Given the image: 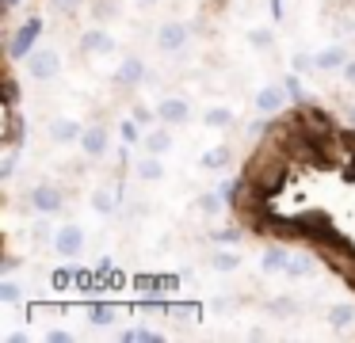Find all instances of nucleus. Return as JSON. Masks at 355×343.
Returning a JSON list of instances; mask_svg holds the SVG:
<instances>
[{"mask_svg": "<svg viewBox=\"0 0 355 343\" xmlns=\"http://www.w3.org/2000/svg\"><path fill=\"white\" fill-rule=\"evenodd\" d=\"M16 160H19V145H8V152L0 160V179H12L16 175Z\"/></svg>", "mask_w": 355, "mask_h": 343, "instance_id": "bb28decb", "label": "nucleus"}, {"mask_svg": "<svg viewBox=\"0 0 355 343\" xmlns=\"http://www.w3.org/2000/svg\"><path fill=\"white\" fill-rule=\"evenodd\" d=\"M134 118H138L141 126H149V122H153V111H149V107H138V111H134Z\"/></svg>", "mask_w": 355, "mask_h": 343, "instance_id": "58836bf2", "label": "nucleus"}, {"mask_svg": "<svg viewBox=\"0 0 355 343\" xmlns=\"http://www.w3.org/2000/svg\"><path fill=\"white\" fill-rule=\"evenodd\" d=\"M268 8H271V15H275V23L283 19V0H268Z\"/></svg>", "mask_w": 355, "mask_h": 343, "instance_id": "a19ab883", "label": "nucleus"}, {"mask_svg": "<svg viewBox=\"0 0 355 343\" xmlns=\"http://www.w3.org/2000/svg\"><path fill=\"white\" fill-rule=\"evenodd\" d=\"M202 122H207L210 130H225V126H233V111L230 107H207V111H202Z\"/></svg>", "mask_w": 355, "mask_h": 343, "instance_id": "412c9836", "label": "nucleus"}, {"mask_svg": "<svg viewBox=\"0 0 355 343\" xmlns=\"http://www.w3.org/2000/svg\"><path fill=\"white\" fill-rule=\"evenodd\" d=\"M80 53H96V58L115 53V38H111L103 27H92V30H85V35H80Z\"/></svg>", "mask_w": 355, "mask_h": 343, "instance_id": "f8f14e48", "label": "nucleus"}, {"mask_svg": "<svg viewBox=\"0 0 355 343\" xmlns=\"http://www.w3.org/2000/svg\"><path fill=\"white\" fill-rule=\"evenodd\" d=\"M54 248H58V256H65V259L80 256V252H85V229L80 225H62L54 233Z\"/></svg>", "mask_w": 355, "mask_h": 343, "instance_id": "6e6552de", "label": "nucleus"}, {"mask_svg": "<svg viewBox=\"0 0 355 343\" xmlns=\"http://www.w3.org/2000/svg\"><path fill=\"white\" fill-rule=\"evenodd\" d=\"M157 118H161L164 126H184V122L191 118V103L180 99V96H168V99L157 103Z\"/></svg>", "mask_w": 355, "mask_h": 343, "instance_id": "1a4fd4ad", "label": "nucleus"}, {"mask_svg": "<svg viewBox=\"0 0 355 343\" xmlns=\"http://www.w3.org/2000/svg\"><path fill=\"white\" fill-rule=\"evenodd\" d=\"M39 35H42V19H39V15H31L27 23H19V30L12 35V42H8V61H24L27 53H31V46L39 42Z\"/></svg>", "mask_w": 355, "mask_h": 343, "instance_id": "20e7f679", "label": "nucleus"}, {"mask_svg": "<svg viewBox=\"0 0 355 343\" xmlns=\"http://www.w3.org/2000/svg\"><path fill=\"white\" fill-rule=\"evenodd\" d=\"M210 240H218V244H237V240H245V229H214V233H210Z\"/></svg>", "mask_w": 355, "mask_h": 343, "instance_id": "c756f323", "label": "nucleus"}, {"mask_svg": "<svg viewBox=\"0 0 355 343\" xmlns=\"http://www.w3.org/2000/svg\"><path fill=\"white\" fill-rule=\"evenodd\" d=\"M347 122H352V126H355V103L347 107Z\"/></svg>", "mask_w": 355, "mask_h": 343, "instance_id": "37998d69", "label": "nucleus"}, {"mask_svg": "<svg viewBox=\"0 0 355 343\" xmlns=\"http://www.w3.org/2000/svg\"><path fill=\"white\" fill-rule=\"evenodd\" d=\"M344 80L355 84V61H347V65H344Z\"/></svg>", "mask_w": 355, "mask_h": 343, "instance_id": "79ce46f5", "label": "nucleus"}, {"mask_svg": "<svg viewBox=\"0 0 355 343\" xmlns=\"http://www.w3.org/2000/svg\"><path fill=\"white\" fill-rule=\"evenodd\" d=\"M19 103V80H16V76H4V107H16Z\"/></svg>", "mask_w": 355, "mask_h": 343, "instance_id": "7c9ffc66", "label": "nucleus"}, {"mask_svg": "<svg viewBox=\"0 0 355 343\" xmlns=\"http://www.w3.org/2000/svg\"><path fill=\"white\" fill-rule=\"evenodd\" d=\"M286 263H291V252L283 248V244H268L260 256V271L263 274H275V271H286Z\"/></svg>", "mask_w": 355, "mask_h": 343, "instance_id": "4468645a", "label": "nucleus"}, {"mask_svg": "<svg viewBox=\"0 0 355 343\" xmlns=\"http://www.w3.org/2000/svg\"><path fill=\"white\" fill-rule=\"evenodd\" d=\"M54 286H58V290L69 286V271H54Z\"/></svg>", "mask_w": 355, "mask_h": 343, "instance_id": "ea45409f", "label": "nucleus"}, {"mask_svg": "<svg viewBox=\"0 0 355 343\" xmlns=\"http://www.w3.org/2000/svg\"><path fill=\"white\" fill-rule=\"evenodd\" d=\"M8 126H4V145H19V137H24V122H19V111L16 107H8Z\"/></svg>", "mask_w": 355, "mask_h": 343, "instance_id": "5701e85b", "label": "nucleus"}, {"mask_svg": "<svg viewBox=\"0 0 355 343\" xmlns=\"http://www.w3.org/2000/svg\"><path fill=\"white\" fill-rule=\"evenodd\" d=\"M115 206H119V198L111 195V191H96V195H92V210L103 213V218H111V213H115Z\"/></svg>", "mask_w": 355, "mask_h": 343, "instance_id": "b1692460", "label": "nucleus"}, {"mask_svg": "<svg viewBox=\"0 0 355 343\" xmlns=\"http://www.w3.org/2000/svg\"><path fill=\"white\" fill-rule=\"evenodd\" d=\"M138 4H161V0H138Z\"/></svg>", "mask_w": 355, "mask_h": 343, "instance_id": "a18cd8bd", "label": "nucleus"}, {"mask_svg": "<svg viewBox=\"0 0 355 343\" xmlns=\"http://www.w3.org/2000/svg\"><path fill=\"white\" fill-rule=\"evenodd\" d=\"M50 4H54L58 12H62V15H69V19H73V15H77L80 8L88 4V0H50Z\"/></svg>", "mask_w": 355, "mask_h": 343, "instance_id": "473e14b6", "label": "nucleus"}, {"mask_svg": "<svg viewBox=\"0 0 355 343\" xmlns=\"http://www.w3.org/2000/svg\"><path fill=\"white\" fill-rule=\"evenodd\" d=\"M283 179H286V160L275 157V141H271L268 149H260L245 164V183L256 187L260 195H275V191L283 187Z\"/></svg>", "mask_w": 355, "mask_h": 343, "instance_id": "f257e3e1", "label": "nucleus"}, {"mask_svg": "<svg viewBox=\"0 0 355 343\" xmlns=\"http://www.w3.org/2000/svg\"><path fill=\"white\" fill-rule=\"evenodd\" d=\"M141 145H146V152H157V157H164V152H168L172 149V134H168V130H149V134L146 137H141Z\"/></svg>", "mask_w": 355, "mask_h": 343, "instance_id": "aec40b11", "label": "nucleus"}, {"mask_svg": "<svg viewBox=\"0 0 355 343\" xmlns=\"http://www.w3.org/2000/svg\"><path fill=\"white\" fill-rule=\"evenodd\" d=\"M344 65H347L344 46H324V50L317 53V69H321V73H332V69H344Z\"/></svg>", "mask_w": 355, "mask_h": 343, "instance_id": "f3484780", "label": "nucleus"}, {"mask_svg": "<svg viewBox=\"0 0 355 343\" xmlns=\"http://www.w3.org/2000/svg\"><path fill=\"white\" fill-rule=\"evenodd\" d=\"M88 320H92V324H100V328L115 324V320H119V305H107V301H92V305H88Z\"/></svg>", "mask_w": 355, "mask_h": 343, "instance_id": "6ab92c4d", "label": "nucleus"}, {"mask_svg": "<svg viewBox=\"0 0 355 343\" xmlns=\"http://www.w3.org/2000/svg\"><path fill=\"white\" fill-rule=\"evenodd\" d=\"M19 297H24V290H19L12 279H4V282H0V301H4V305H16Z\"/></svg>", "mask_w": 355, "mask_h": 343, "instance_id": "c85d7f7f", "label": "nucleus"}, {"mask_svg": "<svg viewBox=\"0 0 355 343\" xmlns=\"http://www.w3.org/2000/svg\"><path fill=\"white\" fill-rule=\"evenodd\" d=\"M225 164H230V149H225V145L202 152V160H199V168H207V172H218V168H225Z\"/></svg>", "mask_w": 355, "mask_h": 343, "instance_id": "4be33fe9", "label": "nucleus"}, {"mask_svg": "<svg viewBox=\"0 0 355 343\" xmlns=\"http://www.w3.org/2000/svg\"><path fill=\"white\" fill-rule=\"evenodd\" d=\"M58 73H62V53H58V50L42 46V50L27 53V76H31V80L46 84V80H54Z\"/></svg>", "mask_w": 355, "mask_h": 343, "instance_id": "f03ea898", "label": "nucleus"}, {"mask_svg": "<svg viewBox=\"0 0 355 343\" xmlns=\"http://www.w3.org/2000/svg\"><path fill=\"white\" fill-rule=\"evenodd\" d=\"M214 271H222V274H230V271H237L241 267V256H233V252H214Z\"/></svg>", "mask_w": 355, "mask_h": 343, "instance_id": "393cba45", "label": "nucleus"}, {"mask_svg": "<svg viewBox=\"0 0 355 343\" xmlns=\"http://www.w3.org/2000/svg\"><path fill=\"white\" fill-rule=\"evenodd\" d=\"M19 4V0H4V8H16Z\"/></svg>", "mask_w": 355, "mask_h": 343, "instance_id": "c03bdc74", "label": "nucleus"}, {"mask_svg": "<svg viewBox=\"0 0 355 343\" xmlns=\"http://www.w3.org/2000/svg\"><path fill=\"white\" fill-rule=\"evenodd\" d=\"M141 80H146V61H141L138 53H130V58L119 61V69H115V84H119V88H138Z\"/></svg>", "mask_w": 355, "mask_h": 343, "instance_id": "9d476101", "label": "nucleus"}, {"mask_svg": "<svg viewBox=\"0 0 355 343\" xmlns=\"http://www.w3.org/2000/svg\"><path fill=\"white\" fill-rule=\"evenodd\" d=\"M294 118L306 126L309 137H317L321 145H329L332 137H336V126H332V118L324 111H317V107H302V111H294Z\"/></svg>", "mask_w": 355, "mask_h": 343, "instance_id": "7ed1b4c3", "label": "nucleus"}, {"mask_svg": "<svg viewBox=\"0 0 355 343\" xmlns=\"http://www.w3.org/2000/svg\"><path fill=\"white\" fill-rule=\"evenodd\" d=\"M27 202H31V210H39V213H62L65 195H62V187H54V183H39V187H31Z\"/></svg>", "mask_w": 355, "mask_h": 343, "instance_id": "423d86ee", "label": "nucleus"}, {"mask_svg": "<svg viewBox=\"0 0 355 343\" xmlns=\"http://www.w3.org/2000/svg\"><path fill=\"white\" fill-rule=\"evenodd\" d=\"M46 340H50V343H69V332H65V328H50Z\"/></svg>", "mask_w": 355, "mask_h": 343, "instance_id": "e433bc0d", "label": "nucleus"}, {"mask_svg": "<svg viewBox=\"0 0 355 343\" xmlns=\"http://www.w3.org/2000/svg\"><path fill=\"white\" fill-rule=\"evenodd\" d=\"M355 324V305L352 301H340L329 309V328L332 332H347V328Z\"/></svg>", "mask_w": 355, "mask_h": 343, "instance_id": "dca6fc26", "label": "nucleus"}, {"mask_svg": "<svg viewBox=\"0 0 355 343\" xmlns=\"http://www.w3.org/2000/svg\"><path fill=\"white\" fill-rule=\"evenodd\" d=\"M123 340L126 343H134V340H138V343H157V340H161V332H153V328H126Z\"/></svg>", "mask_w": 355, "mask_h": 343, "instance_id": "a878e982", "label": "nucleus"}, {"mask_svg": "<svg viewBox=\"0 0 355 343\" xmlns=\"http://www.w3.org/2000/svg\"><path fill=\"white\" fill-rule=\"evenodd\" d=\"M286 91H291V99H298V103H302V84H298V73H294V76H286Z\"/></svg>", "mask_w": 355, "mask_h": 343, "instance_id": "c9c22d12", "label": "nucleus"}, {"mask_svg": "<svg viewBox=\"0 0 355 343\" xmlns=\"http://www.w3.org/2000/svg\"><path fill=\"white\" fill-rule=\"evenodd\" d=\"M107 145H111V137H107V130H103L100 122L85 126V134H80V149H85L88 160H100L103 152H107Z\"/></svg>", "mask_w": 355, "mask_h": 343, "instance_id": "9b49d317", "label": "nucleus"}, {"mask_svg": "<svg viewBox=\"0 0 355 343\" xmlns=\"http://www.w3.org/2000/svg\"><path fill=\"white\" fill-rule=\"evenodd\" d=\"M248 42H252L256 50H271V46H275V35L263 30V27H256V30H248Z\"/></svg>", "mask_w": 355, "mask_h": 343, "instance_id": "cd10ccee", "label": "nucleus"}, {"mask_svg": "<svg viewBox=\"0 0 355 343\" xmlns=\"http://www.w3.org/2000/svg\"><path fill=\"white\" fill-rule=\"evenodd\" d=\"M134 175L138 179H146V183H157V179H164V164H161V157L157 152H146V157L134 164Z\"/></svg>", "mask_w": 355, "mask_h": 343, "instance_id": "2eb2a0df", "label": "nucleus"}, {"mask_svg": "<svg viewBox=\"0 0 355 343\" xmlns=\"http://www.w3.org/2000/svg\"><path fill=\"white\" fill-rule=\"evenodd\" d=\"M286 99H291L286 84H263V88L256 91V111L260 114H279L286 107Z\"/></svg>", "mask_w": 355, "mask_h": 343, "instance_id": "0eeeda50", "label": "nucleus"}, {"mask_svg": "<svg viewBox=\"0 0 355 343\" xmlns=\"http://www.w3.org/2000/svg\"><path fill=\"white\" fill-rule=\"evenodd\" d=\"M46 134H50V141H58V145H73V141H80L85 126H80L77 118H54Z\"/></svg>", "mask_w": 355, "mask_h": 343, "instance_id": "ddd939ff", "label": "nucleus"}, {"mask_svg": "<svg viewBox=\"0 0 355 343\" xmlns=\"http://www.w3.org/2000/svg\"><path fill=\"white\" fill-rule=\"evenodd\" d=\"M138 126H141L138 118H123V122H119V134H123L126 145H130V141H141V137H138Z\"/></svg>", "mask_w": 355, "mask_h": 343, "instance_id": "2f4dec72", "label": "nucleus"}, {"mask_svg": "<svg viewBox=\"0 0 355 343\" xmlns=\"http://www.w3.org/2000/svg\"><path fill=\"white\" fill-rule=\"evenodd\" d=\"M291 69H294V73H306V69H317V58H309V53H294V58H291Z\"/></svg>", "mask_w": 355, "mask_h": 343, "instance_id": "f704fd0d", "label": "nucleus"}, {"mask_svg": "<svg viewBox=\"0 0 355 343\" xmlns=\"http://www.w3.org/2000/svg\"><path fill=\"white\" fill-rule=\"evenodd\" d=\"M222 198L225 195H199V210L202 213H218V210H222Z\"/></svg>", "mask_w": 355, "mask_h": 343, "instance_id": "72a5a7b5", "label": "nucleus"}, {"mask_svg": "<svg viewBox=\"0 0 355 343\" xmlns=\"http://www.w3.org/2000/svg\"><path fill=\"white\" fill-rule=\"evenodd\" d=\"M352 286H355V279H352Z\"/></svg>", "mask_w": 355, "mask_h": 343, "instance_id": "49530a36", "label": "nucleus"}, {"mask_svg": "<svg viewBox=\"0 0 355 343\" xmlns=\"http://www.w3.org/2000/svg\"><path fill=\"white\" fill-rule=\"evenodd\" d=\"M187 42H191V27L180 23V19H168L161 30H157V50L161 53H180Z\"/></svg>", "mask_w": 355, "mask_h": 343, "instance_id": "39448f33", "label": "nucleus"}, {"mask_svg": "<svg viewBox=\"0 0 355 343\" xmlns=\"http://www.w3.org/2000/svg\"><path fill=\"white\" fill-rule=\"evenodd\" d=\"M92 12H103V15L115 12V0H92Z\"/></svg>", "mask_w": 355, "mask_h": 343, "instance_id": "4c0bfd02", "label": "nucleus"}, {"mask_svg": "<svg viewBox=\"0 0 355 343\" xmlns=\"http://www.w3.org/2000/svg\"><path fill=\"white\" fill-rule=\"evenodd\" d=\"M317 271V256L313 252H298V256H291V263H286L283 274H291V279H306V274Z\"/></svg>", "mask_w": 355, "mask_h": 343, "instance_id": "a211bd4d", "label": "nucleus"}]
</instances>
